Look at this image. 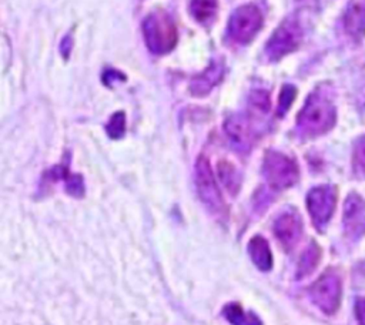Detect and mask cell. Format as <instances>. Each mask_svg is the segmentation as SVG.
I'll return each instance as SVG.
<instances>
[{
	"label": "cell",
	"mask_w": 365,
	"mask_h": 325,
	"mask_svg": "<svg viewBox=\"0 0 365 325\" xmlns=\"http://www.w3.org/2000/svg\"><path fill=\"white\" fill-rule=\"evenodd\" d=\"M336 120V111L329 96L324 90H315L307 98L297 118L301 134L315 137L331 130Z\"/></svg>",
	"instance_id": "6da1fadb"
},
{
	"label": "cell",
	"mask_w": 365,
	"mask_h": 325,
	"mask_svg": "<svg viewBox=\"0 0 365 325\" xmlns=\"http://www.w3.org/2000/svg\"><path fill=\"white\" fill-rule=\"evenodd\" d=\"M147 47L155 54L168 53L177 43V30L173 19L163 10L153 11L143 23Z\"/></svg>",
	"instance_id": "7a4b0ae2"
},
{
	"label": "cell",
	"mask_w": 365,
	"mask_h": 325,
	"mask_svg": "<svg viewBox=\"0 0 365 325\" xmlns=\"http://www.w3.org/2000/svg\"><path fill=\"white\" fill-rule=\"evenodd\" d=\"M195 187L198 197L202 204L217 217L225 214V204L221 197V192L217 187V181L208 160L204 155H200L195 161Z\"/></svg>",
	"instance_id": "3957f363"
},
{
	"label": "cell",
	"mask_w": 365,
	"mask_h": 325,
	"mask_svg": "<svg viewBox=\"0 0 365 325\" xmlns=\"http://www.w3.org/2000/svg\"><path fill=\"white\" fill-rule=\"evenodd\" d=\"M262 174L267 182L275 190H284L294 185L299 171L297 162L278 151H268L262 162Z\"/></svg>",
	"instance_id": "277c9868"
},
{
	"label": "cell",
	"mask_w": 365,
	"mask_h": 325,
	"mask_svg": "<svg viewBox=\"0 0 365 325\" xmlns=\"http://www.w3.org/2000/svg\"><path fill=\"white\" fill-rule=\"evenodd\" d=\"M302 36L304 30L298 19L288 17L277 27V30L269 37L265 47V54L272 61L279 60L299 46Z\"/></svg>",
	"instance_id": "5b68a950"
},
{
	"label": "cell",
	"mask_w": 365,
	"mask_h": 325,
	"mask_svg": "<svg viewBox=\"0 0 365 325\" xmlns=\"http://www.w3.org/2000/svg\"><path fill=\"white\" fill-rule=\"evenodd\" d=\"M342 295V284L341 277L328 269L324 272L309 288V296L312 302L325 314H334L341 302Z\"/></svg>",
	"instance_id": "8992f818"
},
{
	"label": "cell",
	"mask_w": 365,
	"mask_h": 325,
	"mask_svg": "<svg viewBox=\"0 0 365 325\" xmlns=\"http://www.w3.org/2000/svg\"><path fill=\"white\" fill-rule=\"evenodd\" d=\"M262 27V16L254 4H244L234 10L228 20V36L241 44L250 43Z\"/></svg>",
	"instance_id": "52a82bcc"
},
{
	"label": "cell",
	"mask_w": 365,
	"mask_h": 325,
	"mask_svg": "<svg viewBox=\"0 0 365 325\" xmlns=\"http://www.w3.org/2000/svg\"><path fill=\"white\" fill-rule=\"evenodd\" d=\"M336 204V191L331 185H318L307 194V208L312 224L322 229L331 220Z\"/></svg>",
	"instance_id": "ba28073f"
},
{
	"label": "cell",
	"mask_w": 365,
	"mask_h": 325,
	"mask_svg": "<svg viewBox=\"0 0 365 325\" xmlns=\"http://www.w3.org/2000/svg\"><path fill=\"white\" fill-rule=\"evenodd\" d=\"M344 232L349 239H358L365 234V200L351 192L344 202Z\"/></svg>",
	"instance_id": "9c48e42d"
},
{
	"label": "cell",
	"mask_w": 365,
	"mask_h": 325,
	"mask_svg": "<svg viewBox=\"0 0 365 325\" xmlns=\"http://www.w3.org/2000/svg\"><path fill=\"white\" fill-rule=\"evenodd\" d=\"M274 232L285 249H292L302 237V220L295 211L279 214L274 222Z\"/></svg>",
	"instance_id": "30bf717a"
},
{
	"label": "cell",
	"mask_w": 365,
	"mask_h": 325,
	"mask_svg": "<svg viewBox=\"0 0 365 325\" xmlns=\"http://www.w3.org/2000/svg\"><path fill=\"white\" fill-rule=\"evenodd\" d=\"M225 134L231 143V145L240 151L247 153L252 145V130L248 120L244 115L232 114L225 120L224 124Z\"/></svg>",
	"instance_id": "8fae6325"
},
{
	"label": "cell",
	"mask_w": 365,
	"mask_h": 325,
	"mask_svg": "<svg viewBox=\"0 0 365 325\" xmlns=\"http://www.w3.org/2000/svg\"><path fill=\"white\" fill-rule=\"evenodd\" d=\"M224 64L220 60H214L202 73L195 76L190 83L191 94L202 97L208 94L222 78Z\"/></svg>",
	"instance_id": "7c38bea8"
},
{
	"label": "cell",
	"mask_w": 365,
	"mask_h": 325,
	"mask_svg": "<svg viewBox=\"0 0 365 325\" xmlns=\"http://www.w3.org/2000/svg\"><path fill=\"white\" fill-rule=\"evenodd\" d=\"M345 31L354 40L365 37V0H349L344 13Z\"/></svg>",
	"instance_id": "4fadbf2b"
},
{
	"label": "cell",
	"mask_w": 365,
	"mask_h": 325,
	"mask_svg": "<svg viewBox=\"0 0 365 325\" xmlns=\"http://www.w3.org/2000/svg\"><path fill=\"white\" fill-rule=\"evenodd\" d=\"M248 254L254 265L261 271H269L272 268V254L267 239L261 235H255L248 242Z\"/></svg>",
	"instance_id": "5bb4252c"
},
{
	"label": "cell",
	"mask_w": 365,
	"mask_h": 325,
	"mask_svg": "<svg viewBox=\"0 0 365 325\" xmlns=\"http://www.w3.org/2000/svg\"><path fill=\"white\" fill-rule=\"evenodd\" d=\"M321 259V248L318 247L317 242H311L305 251L302 252L299 261H298V267H297V278L302 279L308 275H311L314 272V269L317 268L318 262Z\"/></svg>",
	"instance_id": "9a60e30c"
},
{
	"label": "cell",
	"mask_w": 365,
	"mask_h": 325,
	"mask_svg": "<svg viewBox=\"0 0 365 325\" xmlns=\"http://www.w3.org/2000/svg\"><path fill=\"white\" fill-rule=\"evenodd\" d=\"M222 315L231 325H262L257 315H254L252 312H244L242 306L237 302L227 304L222 308Z\"/></svg>",
	"instance_id": "2e32d148"
},
{
	"label": "cell",
	"mask_w": 365,
	"mask_h": 325,
	"mask_svg": "<svg viewBox=\"0 0 365 325\" xmlns=\"http://www.w3.org/2000/svg\"><path fill=\"white\" fill-rule=\"evenodd\" d=\"M218 9V0H191L190 13L200 24H210Z\"/></svg>",
	"instance_id": "e0dca14e"
},
{
	"label": "cell",
	"mask_w": 365,
	"mask_h": 325,
	"mask_svg": "<svg viewBox=\"0 0 365 325\" xmlns=\"http://www.w3.org/2000/svg\"><path fill=\"white\" fill-rule=\"evenodd\" d=\"M218 177L221 180V182L224 184V187L231 192L235 194L237 190L240 188V174L237 171V168L228 162V161H221L218 164Z\"/></svg>",
	"instance_id": "ac0fdd59"
},
{
	"label": "cell",
	"mask_w": 365,
	"mask_h": 325,
	"mask_svg": "<svg viewBox=\"0 0 365 325\" xmlns=\"http://www.w3.org/2000/svg\"><path fill=\"white\" fill-rule=\"evenodd\" d=\"M106 131L111 138H121L124 135L125 115L123 111H117L110 117V120L106 125Z\"/></svg>",
	"instance_id": "d6986e66"
},
{
	"label": "cell",
	"mask_w": 365,
	"mask_h": 325,
	"mask_svg": "<svg viewBox=\"0 0 365 325\" xmlns=\"http://www.w3.org/2000/svg\"><path fill=\"white\" fill-rule=\"evenodd\" d=\"M295 96H297V88H295L294 86H291V84H285V86L282 87L281 93H279V98H278V110H277L279 117H282V115L288 111V108L291 107V104H292V101H294Z\"/></svg>",
	"instance_id": "ffe728a7"
},
{
	"label": "cell",
	"mask_w": 365,
	"mask_h": 325,
	"mask_svg": "<svg viewBox=\"0 0 365 325\" xmlns=\"http://www.w3.org/2000/svg\"><path fill=\"white\" fill-rule=\"evenodd\" d=\"M354 170L358 175L365 177V135L361 137L354 148Z\"/></svg>",
	"instance_id": "44dd1931"
},
{
	"label": "cell",
	"mask_w": 365,
	"mask_h": 325,
	"mask_svg": "<svg viewBox=\"0 0 365 325\" xmlns=\"http://www.w3.org/2000/svg\"><path fill=\"white\" fill-rule=\"evenodd\" d=\"M250 104L261 111V113H267L269 110V96L267 91L264 90H259V88H255L251 91L250 94Z\"/></svg>",
	"instance_id": "7402d4cb"
},
{
	"label": "cell",
	"mask_w": 365,
	"mask_h": 325,
	"mask_svg": "<svg viewBox=\"0 0 365 325\" xmlns=\"http://www.w3.org/2000/svg\"><path fill=\"white\" fill-rule=\"evenodd\" d=\"M64 182H66L67 192L71 194L73 197H81L84 194V181L81 175L68 172L67 177L64 178Z\"/></svg>",
	"instance_id": "603a6c76"
},
{
	"label": "cell",
	"mask_w": 365,
	"mask_h": 325,
	"mask_svg": "<svg viewBox=\"0 0 365 325\" xmlns=\"http://www.w3.org/2000/svg\"><path fill=\"white\" fill-rule=\"evenodd\" d=\"M124 78H125V77H124L120 71L111 70V68L106 70L104 74H103V81H104V84H107V86H110L111 83H115L117 80H118V81H124Z\"/></svg>",
	"instance_id": "cb8c5ba5"
},
{
	"label": "cell",
	"mask_w": 365,
	"mask_h": 325,
	"mask_svg": "<svg viewBox=\"0 0 365 325\" xmlns=\"http://www.w3.org/2000/svg\"><path fill=\"white\" fill-rule=\"evenodd\" d=\"M355 316L359 325H365V298L355 301Z\"/></svg>",
	"instance_id": "d4e9b609"
}]
</instances>
